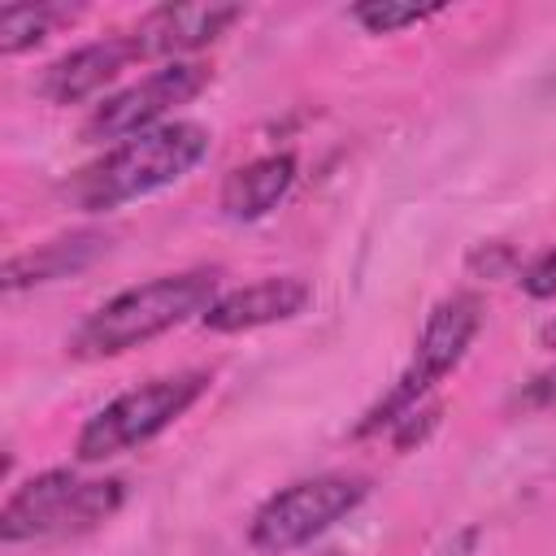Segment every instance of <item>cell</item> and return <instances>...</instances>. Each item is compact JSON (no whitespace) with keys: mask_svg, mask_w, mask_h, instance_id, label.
<instances>
[{"mask_svg":"<svg viewBox=\"0 0 556 556\" xmlns=\"http://www.w3.org/2000/svg\"><path fill=\"white\" fill-rule=\"evenodd\" d=\"M213 135L200 122H165L156 130L130 135L113 148H104L91 165L74 169L61 182V195L78 213H109L130 200H143L152 191L174 187L208 156Z\"/></svg>","mask_w":556,"mask_h":556,"instance_id":"1","label":"cell"},{"mask_svg":"<svg viewBox=\"0 0 556 556\" xmlns=\"http://www.w3.org/2000/svg\"><path fill=\"white\" fill-rule=\"evenodd\" d=\"M217 269H182V274H156L148 282H135L91 308L78 330L70 334V356L78 361H113L130 348H143L174 326L204 317L208 304L217 300Z\"/></svg>","mask_w":556,"mask_h":556,"instance_id":"2","label":"cell"},{"mask_svg":"<svg viewBox=\"0 0 556 556\" xmlns=\"http://www.w3.org/2000/svg\"><path fill=\"white\" fill-rule=\"evenodd\" d=\"M482 330V300L469 295V291H456V295H443L430 313H426V326L417 334V348H413V361L408 369L391 382V391L356 421V439H369V434H382L391 430L395 421H404L408 413L421 408V400L465 361L469 343L478 339Z\"/></svg>","mask_w":556,"mask_h":556,"instance_id":"3","label":"cell"},{"mask_svg":"<svg viewBox=\"0 0 556 556\" xmlns=\"http://www.w3.org/2000/svg\"><path fill=\"white\" fill-rule=\"evenodd\" d=\"M208 382H213L208 369H178V374H161V378H148L113 395L104 408H96L83 421L74 439V456L83 465H100V460H113L122 452L152 443L208 391Z\"/></svg>","mask_w":556,"mask_h":556,"instance_id":"4","label":"cell"},{"mask_svg":"<svg viewBox=\"0 0 556 556\" xmlns=\"http://www.w3.org/2000/svg\"><path fill=\"white\" fill-rule=\"evenodd\" d=\"M122 478H78L74 469H43L9 491L0 508V539L35 543L96 530L122 508Z\"/></svg>","mask_w":556,"mask_h":556,"instance_id":"5","label":"cell"},{"mask_svg":"<svg viewBox=\"0 0 556 556\" xmlns=\"http://www.w3.org/2000/svg\"><path fill=\"white\" fill-rule=\"evenodd\" d=\"M369 495V478L361 473H313L282 491H274L248 526V543L265 556H287L295 547H308L330 526H339L348 513L361 508Z\"/></svg>","mask_w":556,"mask_h":556,"instance_id":"6","label":"cell"},{"mask_svg":"<svg viewBox=\"0 0 556 556\" xmlns=\"http://www.w3.org/2000/svg\"><path fill=\"white\" fill-rule=\"evenodd\" d=\"M208 78H213V70L204 61H169V65L143 74L139 83L104 96L91 109V117L83 122V139L87 143H104V139L122 143L130 135L156 130V126L169 122L174 109L191 104L208 87Z\"/></svg>","mask_w":556,"mask_h":556,"instance_id":"7","label":"cell"},{"mask_svg":"<svg viewBox=\"0 0 556 556\" xmlns=\"http://www.w3.org/2000/svg\"><path fill=\"white\" fill-rule=\"evenodd\" d=\"M139 61L135 35H104L91 43L70 48L65 56H56L43 74H39V96L48 104H87L96 100L104 87H113L122 78V70H130Z\"/></svg>","mask_w":556,"mask_h":556,"instance_id":"8","label":"cell"},{"mask_svg":"<svg viewBox=\"0 0 556 556\" xmlns=\"http://www.w3.org/2000/svg\"><path fill=\"white\" fill-rule=\"evenodd\" d=\"M308 300H313V287L300 274H274V278H256L248 287L217 295L208 313L200 317V326L213 334H243V330H261L274 321H291L295 313L308 308Z\"/></svg>","mask_w":556,"mask_h":556,"instance_id":"9","label":"cell"},{"mask_svg":"<svg viewBox=\"0 0 556 556\" xmlns=\"http://www.w3.org/2000/svg\"><path fill=\"white\" fill-rule=\"evenodd\" d=\"M239 17H243L239 4H161V9L143 13L130 35H135L139 61H152V56L178 61L187 52L217 43Z\"/></svg>","mask_w":556,"mask_h":556,"instance_id":"10","label":"cell"},{"mask_svg":"<svg viewBox=\"0 0 556 556\" xmlns=\"http://www.w3.org/2000/svg\"><path fill=\"white\" fill-rule=\"evenodd\" d=\"M291 187H295V156L269 152V156H256L226 174V182L217 191V208L226 222H261L265 213H274L287 200Z\"/></svg>","mask_w":556,"mask_h":556,"instance_id":"11","label":"cell"},{"mask_svg":"<svg viewBox=\"0 0 556 556\" xmlns=\"http://www.w3.org/2000/svg\"><path fill=\"white\" fill-rule=\"evenodd\" d=\"M109 248V239L100 230H70V235H56L48 243H35L30 252H17L4 261V274H0V287L13 295V291H26V287H43V282H56V278H70L78 269H87L100 252Z\"/></svg>","mask_w":556,"mask_h":556,"instance_id":"12","label":"cell"},{"mask_svg":"<svg viewBox=\"0 0 556 556\" xmlns=\"http://www.w3.org/2000/svg\"><path fill=\"white\" fill-rule=\"evenodd\" d=\"M78 4H4L0 9V56H17L39 48L56 26H70Z\"/></svg>","mask_w":556,"mask_h":556,"instance_id":"13","label":"cell"},{"mask_svg":"<svg viewBox=\"0 0 556 556\" xmlns=\"http://www.w3.org/2000/svg\"><path fill=\"white\" fill-rule=\"evenodd\" d=\"M443 4H404V0H365L352 4V22H361L369 35H395L408 26H421L430 17H439Z\"/></svg>","mask_w":556,"mask_h":556,"instance_id":"14","label":"cell"},{"mask_svg":"<svg viewBox=\"0 0 556 556\" xmlns=\"http://www.w3.org/2000/svg\"><path fill=\"white\" fill-rule=\"evenodd\" d=\"M521 287H526V295H534V300H552V295H556V243H552L547 252H539V256L526 265Z\"/></svg>","mask_w":556,"mask_h":556,"instance_id":"15","label":"cell"},{"mask_svg":"<svg viewBox=\"0 0 556 556\" xmlns=\"http://www.w3.org/2000/svg\"><path fill=\"white\" fill-rule=\"evenodd\" d=\"M434 426H439V404H430V408L421 404L417 413H408L404 421H395V426H391V439H395V447H400V452H408V447H413V443H421V439H426V430H434Z\"/></svg>","mask_w":556,"mask_h":556,"instance_id":"16","label":"cell"},{"mask_svg":"<svg viewBox=\"0 0 556 556\" xmlns=\"http://www.w3.org/2000/svg\"><path fill=\"white\" fill-rule=\"evenodd\" d=\"M517 404H521V408H534V413L556 408V365H552V369H543V374H534V378L521 387Z\"/></svg>","mask_w":556,"mask_h":556,"instance_id":"17","label":"cell"},{"mask_svg":"<svg viewBox=\"0 0 556 556\" xmlns=\"http://www.w3.org/2000/svg\"><path fill=\"white\" fill-rule=\"evenodd\" d=\"M508 261H513V252H508L504 243H486V248H478V252L469 256V265H473L478 274H486V278H495V274H500Z\"/></svg>","mask_w":556,"mask_h":556,"instance_id":"18","label":"cell"},{"mask_svg":"<svg viewBox=\"0 0 556 556\" xmlns=\"http://www.w3.org/2000/svg\"><path fill=\"white\" fill-rule=\"evenodd\" d=\"M543 343H547V348H552V352H556V317H552V321H547V326H543Z\"/></svg>","mask_w":556,"mask_h":556,"instance_id":"19","label":"cell"}]
</instances>
